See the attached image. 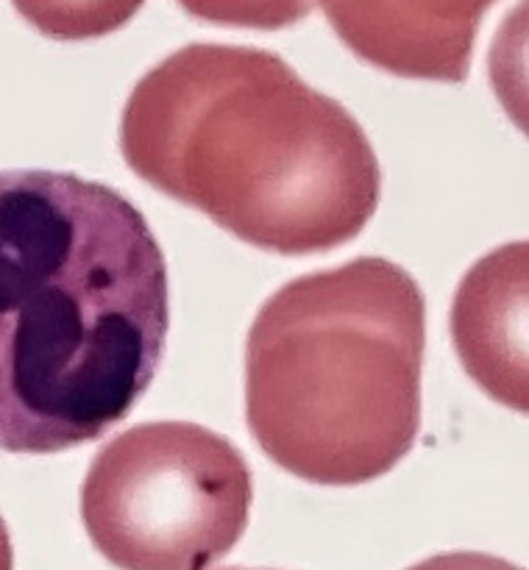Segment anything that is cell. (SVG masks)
Here are the masks:
<instances>
[{
	"label": "cell",
	"mask_w": 529,
	"mask_h": 570,
	"mask_svg": "<svg viewBox=\"0 0 529 570\" xmlns=\"http://www.w3.org/2000/svg\"><path fill=\"white\" fill-rule=\"evenodd\" d=\"M195 20L228 28L278 31L310 17L315 0H176Z\"/></svg>",
	"instance_id": "9"
},
{
	"label": "cell",
	"mask_w": 529,
	"mask_h": 570,
	"mask_svg": "<svg viewBox=\"0 0 529 570\" xmlns=\"http://www.w3.org/2000/svg\"><path fill=\"white\" fill-rule=\"evenodd\" d=\"M406 570H523L512 562L493 554H477V551H451V554L429 557Z\"/></svg>",
	"instance_id": "10"
},
{
	"label": "cell",
	"mask_w": 529,
	"mask_h": 570,
	"mask_svg": "<svg viewBox=\"0 0 529 570\" xmlns=\"http://www.w3.org/2000/svg\"><path fill=\"white\" fill-rule=\"evenodd\" d=\"M145 0H11L20 17L59 42L98 39L126 26Z\"/></svg>",
	"instance_id": "8"
},
{
	"label": "cell",
	"mask_w": 529,
	"mask_h": 570,
	"mask_svg": "<svg viewBox=\"0 0 529 570\" xmlns=\"http://www.w3.org/2000/svg\"><path fill=\"white\" fill-rule=\"evenodd\" d=\"M488 78L512 126L529 137V0L507 11L488 53Z\"/></svg>",
	"instance_id": "7"
},
{
	"label": "cell",
	"mask_w": 529,
	"mask_h": 570,
	"mask_svg": "<svg viewBox=\"0 0 529 570\" xmlns=\"http://www.w3.org/2000/svg\"><path fill=\"white\" fill-rule=\"evenodd\" d=\"M226 570H245V568H226Z\"/></svg>",
	"instance_id": "12"
},
{
	"label": "cell",
	"mask_w": 529,
	"mask_h": 570,
	"mask_svg": "<svg viewBox=\"0 0 529 570\" xmlns=\"http://www.w3.org/2000/svg\"><path fill=\"white\" fill-rule=\"evenodd\" d=\"M345 48L401 78L460 83L496 0H317Z\"/></svg>",
	"instance_id": "6"
},
{
	"label": "cell",
	"mask_w": 529,
	"mask_h": 570,
	"mask_svg": "<svg viewBox=\"0 0 529 570\" xmlns=\"http://www.w3.org/2000/svg\"><path fill=\"white\" fill-rule=\"evenodd\" d=\"M120 150L150 187L284 256L354 239L382 195L351 111L282 56L243 45H187L145 72L123 109Z\"/></svg>",
	"instance_id": "2"
},
{
	"label": "cell",
	"mask_w": 529,
	"mask_h": 570,
	"mask_svg": "<svg viewBox=\"0 0 529 570\" xmlns=\"http://www.w3.org/2000/svg\"><path fill=\"white\" fill-rule=\"evenodd\" d=\"M451 343L496 404L529 415V239L484 254L451 301Z\"/></svg>",
	"instance_id": "5"
},
{
	"label": "cell",
	"mask_w": 529,
	"mask_h": 570,
	"mask_svg": "<svg viewBox=\"0 0 529 570\" xmlns=\"http://www.w3.org/2000/svg\"><path fill=\"white\" fill-rule=\"evenodd\" d=\"M251 471L226 438L198 423H143L95 454L81 521L120 570H204L248 527Z\"/></svg>",
	"instance_id": "4"
},
{
	"label": "cell",
	"mask_w": 529,
	"mask_h": 570,
	"mask_svg": "<svg viewBox=\"0 0 529 570\" xmlns=\"http://www.w3.org/2000/svg\"><path fill=\"white\" fill-rule=\"evenodd\" d=\"M427 304L379 256L310 273L265 301L245 343V417L293 476L354 488L393 471L421 426Z\"/></svg>",
	"instance_id": "3"
},
{
	"label": "cell",
	"mask_w": 529,
	"mask_h": 570,
	"mask_svg": "<svg viewBox=\"0 0 529 570\" xmlns=\"http://www.w3.org/2000/svg\"><path fill=\"white\" fill-rule=\"evenodd\" d=\"M170 328L143 212L72 173H0V451L92 443L137 406Z\"/></svg>",
	"instance_id": "1"
},
{
	"label": "cell",
	"mask_w": 529,
	"mask_h": 570,
	"mask_svg": "<svg viewBox=\"0 0 529 570\" xmlns=\"http://www.w3.org/2000/svg\"><path fill=\"white\" fill-rule=\"evenodd\" d=\"M0 570H14V551H11V538L3 518H0Z\"/></svg>",
	"instance_id": "11"
}]
</instances>
